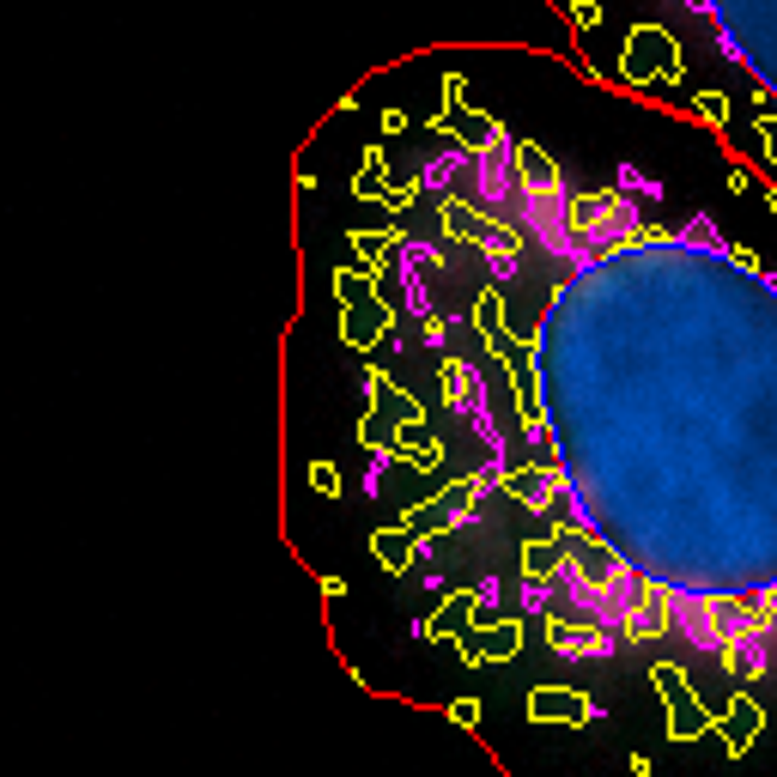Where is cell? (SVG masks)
Returning <instances> with one entry per match:
<instances>
[{
    "label": "cell",
    "instance_id": "obj_1",
    "mask_svg": "<svg viewBox=\"0 0 777 777\" xmlns=\"http://www.w3.org/2000/svg\"><path fill=\"white\" fill-rule=\"evenodd\" d=\"M425 219L383 238L437 401L486 444L468 486L559 528V589L607 638L777 650V280L710 219L577 189L474 110L425 164Z\"/></svg>",
    "mask_w": 777,
    "mask_h": 777
},
{
    "label": "cell",
    "instance_id": "obj_2",
    "mask_svg": "<svg viewBox=\"0 0 777 777\" xmlns=\"http://www.w3.org/2000/svg\"><path fill=\"white\" fill-rule=\"evenodd\" d=\"M710 31L717 56L777 110V0H680Z\"/></svg>",
    "mask_w": 777,
    "mask_h": 777
}]
</instances>
